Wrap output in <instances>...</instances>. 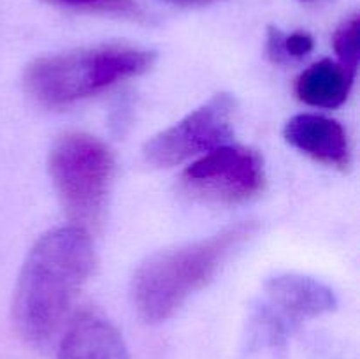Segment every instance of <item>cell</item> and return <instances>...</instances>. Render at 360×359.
Masks as SVG:
<instances>
[{
  "label": "cell",
  "mask_w": 360,
  "mask_h": 359,
  "mask_svg": "<svg viewBox=\"0 0 360 359\" xmlns=\"http://www.w3.org/2000/svg\"><path fill=\"white\" fill-rule=\"evenodd\" d=\"M165 4L174 7H200V6H207L211 2H217V0H164Z\"/></svg>",
  "instance_id": "obj_14"
},
{
  "label": "cell",
  "mask_w": 360,
  "mask_h": 359,
  "mask_svg": "<svg viewBox=\"0 0 360 359\" xmlns=\"http://www.w3.org/2000/svg\"><path fill=\"white\" fill-rule=\"evenodd\" d=\"M266 172L257 151L243 146L214 148L183 171L181 185L204 203L239 204L264 189Z\"/></svg>",
  "instance_id": "obj_5"
},
{
  "label": "cell",
  "mask_w": 360,
  "mask_h": 359,
  "mask_svg": "<svg viewBox=\"0 0 360 359\" xmlns=\"http://www.w3.org/2000/svg\"><path fill=\"white\" fill-rule=\"evenodd\" d=\"M315 41L308 32H281L280 28L271 27L267 30V56L274 63H288L294 60L304 58L313 51Z\"/></svg>",
  "instance_id": "obj_11"
},
{
  "label": "cell",
  "mask_w": 360,
  "mask_h": 359,
  "mask_svg": "<svg viewBox=\"0 0 360 359\" xmlns=\"http://www.w3.org/2000/svg\"><path fill=\"white\" fill-rule=\"evenodd\" d=\"M155 55L125 44L95 46L44 56L27 67L28 95L46 108H67L151 69Z\"/></svg>",
  "instance_id": "obj_3"
},
{
  "label": "cell",
  "mask_w": 360,
  "mask_h": 359,
  "mask_svg": "<svg viewBox=\"0 0 360 359\" xmlns=\"http://www.w3.org/2000/svg\"><path fill=\"white\" fill-rule=\"evenodd\" d=\"M60 6L76 7V9H91V11H109L118 14H137L136 4L132 0H51Z\"/></svg>",
  "instance_id": "obj_13"
},
{
  "label": "cell",
  "mask_w": 360,
  "mask_h": 359,
  "mask_svg": "<svg viewBox=\"0 0 360 359\" xmlns=\"http://www.w3.org/2000/svg\"><path fill=\"white\" fill-rule=\"evenodd\" d=\"M267 308L260 313V327L273 344L287 336L299 322L330 312L336 306L333 291L313 278L280 275L264 285Z\"/></svg>",
  "instance_id": "obj_7"
},
{
  "label": "cell",
  "mask_w": 360,
  "mask_h": 359,
  "mask_svg": "<svg viewBox=\"0 0 360 359\" xmlns=\"http://www.w3.org/2000/svg\"><path fill=\"white\" fill-rule=\"evenodd\" d=\"M255 232L253 222L225 227L195 243L150 257L132 280V301L146 322H162L210 284L229 257Z\"/></svg>",
  "instance_id": "obj_2"
},
{
  "label": "cell",
  "mask_w": 360,
  "mask_h": 359,
  "mask_svg": "<svg viewBox=\"0 0 360 359\" xmlns=\"http://www.w3.org/2000/svg\"><path fill=\"white\" fill-rule=\"evenodd\" d=\"M234 109L231 95L217 94L178 123L151 137L144 146V158L155 168H171L224 146L232 136Z\"/></svg>",
  "instance_id": "obj_6"
},
{
  "label": "cell",
  "mask_w": 360,
  "mask_h": 359,
  "mask_svg": "<svg viewBox=\"0 0 360 359\" xmlns=\"http://www.w3.org/2000/svg\"><path fill=\"white\" fill-rule=\"evenodd\" d=\"M283 136L294 148L330 168L350 165V144L343 127L322 115H297L285 125Z\"/></svg>",
  "instance_id": "obj_8"
},
{
  "label": "cell",
  "mask_w": 360,
  "mask_h": 359,
  "mask_svg": "<svg viewBox=\"0 0 360 359\" xmlns=\"http://www.w3.org/2000/svg\"><path fill=\"white\" fill-rule=\"evenodd\" d=\"M58 359H130L122 334L109 320L83 313L63 336Z\"/></svg>",
  "instance_id": "obj_9"
},
{
  "label": "cell",
  "mask_w": 360,
  "mask_h": 359,
  "mask_svg": "<svg viewBox=\"0 0 360 359\" xmlns=\"http://www.w3.org/2000/svg\"><path fill=\"white\" fill-rule=\"evenodd\" d=\"M334 49L341 60V65L350 70L352 74L357 73L360 46H359V16L354 14L341 23L334 34Z\"/></svg>",
  "instance_id": "obj_12"
},
{
  "label": "cell",
  "mask_w": 360,
  "mask_h": 359,
  "mask_svg": "<svg viewBox=\"0 0 360 359\" xmlns=\"http://www.w3.org/2000/svg\"><path fill=\"white\" fill-rule=\"evenodd\" d=\"M355 74L333 60H322L306 69L295 81V94L315 108H338L350 94Z\"/></svg>",
  "instance_id": "obj_10"
},
{
  "label": "cell",
  "mask_w": 360,
  "mask_h": 359,
  "mask_svg": "<svg viewBox=\"0 0 360 359\" xmlns=\"http://www.w3.org/2000/svg\"><path fill=\"white\" fill-rule=\"evenodd\" d=\"M94 263L90 234L77 225L53 229L35 243L21 267L13 303L16 329L28 344H48Z\"/></svg>",
  "instance_id": "obj_1"
},
{
  "label": "cell",
  "mask_w": 360,
  "mask_h": 359,
  "mask_svg": "<svg viewBox=\"0 0 360 359\" xmlns=\"http://www.w3.org/2000/svg\"><path fill=\"white\" fill-rule=\"evenodd\" d=\"M49 172L67 215L79 224L77 227L97 225L115 175L111 150L88 134H65L53 144Z\"/></svg>",
  "instance_id": "obj_4"
}]
</instances>
